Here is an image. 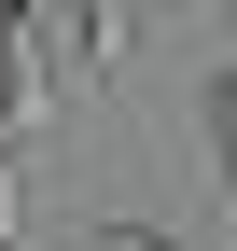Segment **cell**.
<instances>
[{
    "label": "cell",
    "instance_id": "6da1fadb",
    "mask_svg": "<svg viewBox=\"0 0 237 251\" xmlns=\"http://www.w3.org/2000/svg\"><path fill=\"white\" fill-rule=\"evenodd\" d=\"M0 112H14V140L56 112V56H42V14H0Z\"/></svg>",
    "mask_w": 237,
    "mask_h": 251
},
{
    "label": "cell",
    "instance_id": "7a4b0ae2",
    "mask_svg": "<svg viewBox=\"0 0 237 251\" xmlns=\"http://www.w3.org/2000/svg\"><path fill=\"white\" fill-rule=\"evenodd\" d=\"M70 56H84V70H126V56H140V14H70Z\"/></svg>",
    "mask_w": 237,
    "mask_h": 251
},
{
    "label": "cell",
    "instance_id": "3957f363",
    "mask_svg": "<svg viewBox=\"0 0 237 251\" xmlns=\"http://www.w3.org/2000/svg\"><path fill=\"white\" fill-rule=\"evenodd\" d=\"M84 251H195V237H167V224H84Z\"/></svg>",
    "mask_w": 237,
    "mask_h": 251
},
{
    "label": "cell",
    "instance_id": "277c9868",
    "mask_svg": "<svg viewBox=\"0 0 237 251\" xmlns=\"http://www.w3.org/2000/svg\"><path fill=\"white\" fill-rule=\"evenodd\" d=\"M0 209H14V168H0Z\"/></svg>",
    "mask_w": 237,
    "mask_h": 251
}]
</instances>
